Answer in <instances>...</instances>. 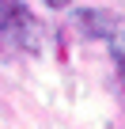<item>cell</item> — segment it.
Wrapping results in <instances>:
<instances>
[{"mask_svg": "<svg viewBox=\"0 0 125 129\" xmlns=\"http://www.w3.org/2000/svg\"><path fill=\"white\" fill-rule=\"evenodd\" d=\"M42 23L23 0H0V46L15 53H42Z\"/></svg>", "mask_w": 125, "mask_h": 129, "instance_id": "obj_1", "label": "cell"}, {"mask_svg": "<svg viewBox=\"0 0 125 129\" xmlns=\"http://www.w3.org/2000/svg\"><path fill=\"white\" fill-rule=\"evenodd\" d=\"M46 4H49V8H65L68 0H46Z\"/></svg>", "mask_w": 125, "mask_h": 129, "instance_id": "obj_3", "label": "cell"}, {"mask_svg": "<svg viewBox=\"0 0 125 129\" xmlns=\"http://www.w3.org/2000/svg\"><path fill=\"white\" fill-rule=\"evenodd\" d=\"M72 27L84 38L106 42V49H110V57L117 64V72H121V57H125V49H121V15L102 12V8H80V12H72Z\"/></svg>", "mask_w": 125, "mask_h": 129, "instance_id": "obj_2", "label": "cell"}]
</instances>
